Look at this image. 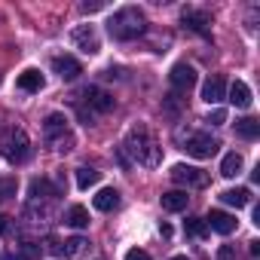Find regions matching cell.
Instances as JSON below:
<instances>
[{"mask_svg": "<svg viewBox=\"0 0 260 260\" xmlns=\"http://www.w3.org/2000/svg\"><path fill=\"white\" fill-rule=\"evenodd\" d=\"M159 202H162L166 211H184L187 202H190V196H187V190H169V193L159 196Z\"/></svg>", "mask_w": 260, "mask_h": 260, "instance_id": "obj_16", "label": "cell"}, {"mask_svg": "<svg viewBox=\"0 0 260 260\" xmlns=\"http://www.w3.org/2000/svg\"><path fill=\"white\" fill-rule=\"evenodd\" d=\"M172 181L181 184V187H187V190H199V187H208V172H202L196 166L178 162V166H172Z\"/></svg>", "mask_w": 260, "mask_h": 260, "instance_id": "obj_6", "label": "cell"}, {"mask_svg": "<svg viewBox=\"0 0 260 260\" xmlns=\"http://www.w3.org/2000/svg\"><path fill=\"white\" fill-rule=\"evenodd\" d=\"M10 196H16V178L0 181V199H10Z\"/></svg>", "mask_w": 260, "mask_h": 260, "instance_id": "obj_26", "label": "cell"}, {"mask_svg": "<svg viewBox=\"0 0 260 260\" xmlns=\"http://www.w3.org/2000/svg\"><path fill=\"white\" fill-rule=\"evenodd\" d=\"M223 95H226V83H223V77H208L205 86H202V101L217 104V101H223Z\"/></svg>", "mask_w": 260, "mask_h": 260, "instance_id": "obj_13", "label": "cell"}, {"mask_svg": "<svg viewBox=\"0 0 260 260\" xmlns=\"http://www.w3.org/2000/svg\"><path fill=\"white\" fill-rule=\"evenodd\" d=\"M217 260H236V248L233 245H220L217 248Z\"/></svg>", "mask_w": 260, "mask_h": 260, "instance_id": "obj_28", "label": "cell"}, {"mask_svg": "<svg viewBox=\"0 0 260 260\" xmlns=\"http://www.w3.org/2000/svg\"><path fill=\"white\" fill-rule=\"evenodd\" d=\"M92 205L98 211H116L119 208V193L113 187H104V190H98V196L92 199Z\"/></svg>", "mask_w": 260, "mask_h": 260, "instance_id": "obj_15", "label": "cell"}, {"mask_svg": "<svg viewBox=\"0 0 260 260\" xmlns=\"http://www.w3.org/2000/svg\"><path fill=\"white\" fill-rule=\"evenodd\" d=\"M52 71L58 74V80L74 83V80L83 74V64H80L74 55H55V58H52Z\"/></svg>", "mask_w": 260, "mask_h": 260, "instance_id": "obj_8", "label": "cell"}, {"mask_svg": "<svg viewBox=\"0 0 260 260\" xmlns=\"http://www.w3.org/2000/svg\"><path fill=\"white\" fill-rule=\"evenodd\" d=\"M43 135H46V141H52L55 150H61V153H68V150L74 147V135L68 132V119H64V113H49V116H46V122H43Z\"/></svg>", "mask_w": 260, "mask_h": 260, "instance_id": "obj_4", "label": "cell"}, {"mask_svg": "<svg viewBox=\"0 0 260 260\" xmlns=\"http://www.w3.org/2000/svg\"><path fill=\"white\" fill-rule=\"evenodd\" d=\"M16 86H19L22 92H40V89L46 86V80H43V74H40V71H34V68H28V71H22V74H19V80H16Z\"/></svg>", "mask_w": 260, "mask_h": 260, "instance_id": "obj_14", "label": "cell"}, {"mask_svg": "<svg viewBox=\"0 0 260 260\" xmlns=\"http://www.w3.org/2000/svg\"><path fill=\"white\" fill-rule=\"evenodd\" d=\"M0 153H4L13 166H22L31 156V141L25 135V128H7L0 138Z\"/></svg>", "mask_w": 260, "mask_h": 260, "instance_id": "obj_3", "label": "cell"}, {"mask_svg": "<svg viewBox=\"0 0 260 260\" xmlns=\"http://www.w3.org/2000/svg\"><path fill=\"white\" fill-rule=\"evenodd\" d=\"M125 260H153V257L141 248H132V251H125Z\"/></svg>", "mask_w": 260, "mask_h": 260, "instance_id": "obj_29", "label": "cell"}, {"mask_svg": "<svg viewBox=\"0 0 260 260\" xmlns=\"http://www.w3.org/2000/svg\"><path fill=\"white\" fill-rule=\"evenodd\" d=\"M101 181V172H95V169H77V187L80 190H89V187H95Z\"/></svg>", "mask_w": 260, "mask_h": 260, "instance_id": "obj_23", "label": "cell"}, {"mask_svg": "<svg viewBox=\"0 0 260 260\" xmlns=\"http://www.w3.org/2000/svg\"><path fill=\"white\" fill-rule=\"evenodd\" d=\"M172 86L175 89H181V92H187L190 86H196V68L193 64H187V61H178L175 68H172Z\"/></svg>", "mask_w": 260, "mask_h": 260, "instance_id": "obj_10", "label": "cell"}, {"mask_svg": "<svg viewBox=\"0 0 260 260\" xmlns=\"http://www.w3.org/2000/svg\"><path fill=\"white\" fill-rule=\"evenodd\" d=\"M205 223H208V230H214V233H220V236H230V233L239 226V220H236L230 211H220V208H211V214L205 217Z\"/></svg>", "mask_w": 260, "mask_h": 260, "instance_id": "obj_9", "label": "cell"}, {"mask_svg": "<svg viewBox=\"0 0 260 260\" xmlns=\"http://www.w3.org/2000/svg\"><path fill=\"white\" fill-rule=\"evenodd\" d=\"M208 122H211V125H223V122H226V110H220V107H214V110L208 113Z\"/></svg>", "mask_w": 260, "mask_h": 260, "instance_id": "obj_27", "label": "cell"}, {"mask_svg": "<svg viewBox=\"0 0 260 260\" xmlns=\"http://www.w3.org/2000/svg\"><path fill=\"white\" fill-rule=\"evenodd\" d=\"M172 260H190V257H187V254H178V257H172Z\"/></svg>", "mask_w": 260, "mask_h": 260, "instance_id": "obj_32", "label": "cell"}, {"mask_svg": "<svg viewBox=\"0 0 260 260\" xmlns=\"http://www.w3.org/2000/svg\"><path fill=\"white\" fill-rule=\"evenodd\" d=\"M181 19H184V25H187L190 31H196V34H202V37L211 34V28H208V25H211L208 13H202V10H184Z\"/></svg>", "mask_w": 260, "mask_h": 260, "instance_id": "obj_11", "label": "cell"}, {"mask_svg": "<svg viewBox=\"0 0 260 260\" xmlns=\"http://www.w3.org/2000/svg\"><path fill=\"white\" fill-rule=\"evenodd\" d=\"M83 98H86V104L89 107H95L98 113H107V110H113V95H107L104 89H98V86H89L86 92H83Z\"/></svg>", "mask_w": 260, "mask_h": 260, "instance_id": "obj_12", "label": "cell"}, {"mask_svg": "<svg viewBox=\"0 0 260 260\" xmlns=\"http://www.w3.org/2000/svg\"><path fill=\"white\" fill-rule=\"evenodd\" d=\"M64 220H68L74 230H86V226H89V211H86L83 205H71L68 214H64Z\"/></svg>", "mask_w": 260, "mask_h": 260, "instance_id": "obj_21", "label": "cell"}, {"mask_svg": "<svg viewBox=\"0 0 260 260\" xmlns=\"http://www.w3.org/2000/svg\"><path fill=\"white\" fill-rule=\"evenodd\" d=\"M217 141L208 135V132H193V135H187V141H184V150L193 156V159H211L214 153H217Z\"/></svg>", "mask_w": 260, "mask_h": 260, "instance_id": "obj_5", "label": "cell"}, {"mask_svg": "<svg viewBox=\"0 0 260 260\" xmlns=\"http://www.w3.org/2000/svg\"><path fill=\"white\" fill-rule=\"evenodd\" d=\"M71 40H74V46H77V49H83L86 55H95V52L101 49V40H98V34H95V28H92V25H80V28H74Z\"/></svg>", "mask_w": 260, "mask_h": 260, "instance_id": "obj_7", "label": "cell"}, {"mask_svg": "<svg viewBox=\"0 0 260 260\" xmlns=\"http://www.w3.org/2000/svg\"><path fill=\"white\" fill-rule=\"evenodd\" d=\"M230 101L236 104V107H251V89H248V83L245 80H236L233 86H230Z\"/></svg>", "mask_w": 260, "mask_h": 260, "instance_id": "obj_17", "label": "cell"}, {"mask_svg": "<svg viewBox=\"0 0 260 260\" xmlns=\"http://www.w3.org/2000/svg\"><path fill=\"white\" fill-rule=\"evenodd\" d=\"M0 233H7V217L0 214Z\"/></svg>", "mask_w": 260, "mask_h": 260, "instance_id": "obj_31", "label": "cell"}, {"mask_svg": "<svg viewBox=\"0 0 260 260\" xmlns=\"http://www.w3.org/2000/svg\"><path fill=\"white\" fill-rule=\"evenodd\" d=\"M125 150L135 156L138 166H147V169H156L162 162V147L150 138V132L144 125H135V128H128V135H125Z\"/></svg>", "mask_w": 260, "mask_h": 260, "instance_id": "obj_1", "label": "cell"}, {"mask_svg": "<svg viewBox=\"0 0 260 260\" xmlns=\"http://www.w3.org/2000/svg\"><path fill=\"white\" fill-rule=\"evenodd\" d=\"M49 196H58V190L49 184V181H31V199H49Z\"/></svg>", "mask_w": 260, "mask_h": 260, "instance_id": "obj_24", "label": "cell"}, {"mask_svg": "<svg viewBox=\"0 0 260 260\" xmlns=\"http://www.w3.org/2000/svg\"><path fill=\"white\" fill-rule=\"evenodd\" d=\"M220 202H223V205H233V208H245V205L251 202V190H245V187L223 190V193H220Z\"/></svg>", "mask_w": 260, "mask_h": 260, "instance_id": "obj_18", "label": "cell"}, {"mask_svg": "<svg viewBox=\"0 0 260 260\" xmlns=\"http://www.w3.org/2000/svg\"><path fill=\"white\" fill-rule=\"evenodd\" d=\"M86 251H89V239H83V236L68 239V242H64V248H61V254H64L68 260H80Z\"/></svg>", "mask_w": 260, "mask_h": 260, "instance_id": "obj_19", "label": "cell"}, {"mask_svg": "<svg viewBox=\"0 0 260 260\" xmlns=\"http://www.w3.org/2000/svg\"><path fill=\"white\" fill-rule=\"evenodd\" d=\"M239 172H242V156L239 153H226L223 162H220V175L223 178H236Z\"/></svg>", "mask_w": 260, "mask_h": 260, "instance_id": "obj_22", "label": "cell"}, {"mask_svg": "<svg viewBox=\"0 0 260 260\" xmlns=\"http://www.w3.org/2000/svg\"><path fill=\"white\" fill-rule=\"evenodd\" d=\"M187 236L205 239V236H208V223H205V217H190V220H187Z\"/></svg>", "mask_w": 260, "mask_h": 260, "instance_id": "obj_25", "label": "cell"}, {"mask_svg": "<svg viewBox=\"0 0 260 260\" xmlns=\"http://www.w3.org/2000/svg\"><path fill=\"white\" fill-rule=\"evenodd\" d=\"M159 233H162V236L169 239V236H172V226H169V223H159Z\"/></svg>", "mask_w": 260, "mask_h": 260, "instance_id": "obj_30", "label": "cell"}, {"mask_svg": "<svg viewBox=\"0 0 260 260\" xmlns=\"http://www.w3.org/2000/svg\"><path fill=\"white\" fill-rule=\"evenodd\" d=\"M236 135L245 138V141H254L260 135V122L254 116H245V119H236Z\"/></svg>", "mask_w": 260, "mask_h": 260, "instance_id": "obj_20", "label": "cell"}, {"mask_svg": "<svg viewBox=\"0 0 260 260\" xmlns=\"http://www.w3.org/2000/svg\"><path fill=\"white\" fill-rule=\"evenodd\" d=\"M144 28H147V19L138 7H122L107 22V31H110L113 40H135V37L144 34Z\"/></svg>", "mask_w": 260, "mask_h": 260, "instance_id": "obj_2", "label": "cell"}]
</instances>
